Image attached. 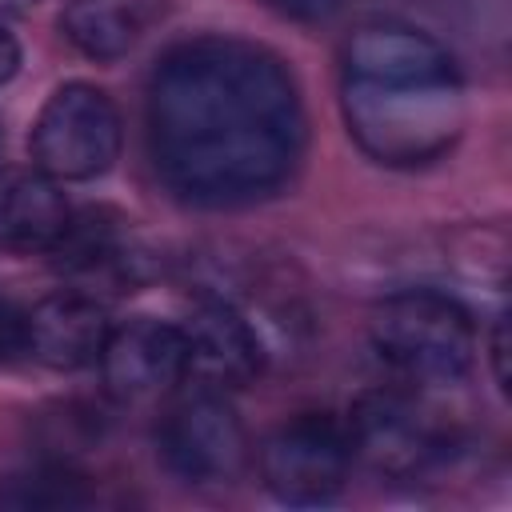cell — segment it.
Returning <instances> with one entry per match:
<instances>
[{"mask_svg":"<svg viewBox=\"0 0 512 512\" xmlns=\"http://www.w3.org/2000/svg\"><path fill=\"white\" fill-rule=\"evenodd\" d=\"M100 368H104V384L124 400H148L156 392H168L176 380H184L180 324L156 316H132L128 324L108 332Z\"/></svg>","mask_w":512,"mask_h":512,"instance_id":"cell-9","label":"cell"},{"mask_svg":"<svg viewBox=\"0 0 512 512\" xmlns=\"http://www.w3.org/2000/svg\"><path fill=\"white\" fill-rule=\"evenodd\" d=\"M88 500H92L88 480L72 464H60V460H40V464L0 476V508L64 512V508H84Z\"/></svg>","mask_w":512,"mask_h":512,"instance_id":"cell-13","label":"cell"},{"mask_svg":"<svg viewBox=\"0 0 512 512\" xmlns=\"http://www.w3.org/2000/svg\"><path fill=\"white\" fill-rule=\"evenodd\" d=\"M28 332H32V356L56 372H76L88 364H100L108 344V312L88 292H52L36 308H28Z\"/></svg>","mask_w":512,"mask_h":512,"instance_id":"cell-10","label":"cell"},{"mask_svg":"<svg viewBox=\"0 0 512 512\" xmlns=\"http://www.w3.org/2000/svg\"><path fill=\"white\" fill-rule=\"evenodd\" d=\"M160 464L192 488L232 484L248 464V432L220 392H192L176 400L156 424Z\"/></svg>","mask_w":512,"mask_h":512,"instance_id":"cell-6","label":"cell"},{"mask_svg":"<svg viewBox=\"0 0 512 512\" xmlns=\"http://www.w3.org/2000/svg\"><path fill=\"white\" fill-rule=\"evenodd\" d=\"M0 140H4V136H0Z\"/></svg>","mask_w":512,"mask_h":512,"instance_id":"cell-20","label":"cell"},{"mask_svg":"<svg viewBox=\"0 0 512 512\" xmlns=\"http://www.w3.org/2000/svg\"><path fill=\"white\" fill-rule=\"evenodd\" d=\"M16 72H20V44H16L12 32L0 28V88H4Z\"/></svg>","mask_w":512,"mask_h":512,"instance_id":"cell-18","label":"cell"},{"mask_svg":"<svg viewBox=\"0 0 512 512\" xmlns=\"http://www.w3.org/2000/svg\"><path fill=\"white\" fill-rule=\"evenodd\" d=\"M340 104L352 140L392 168L440 160L464 128L452 52L400 20H372L348 36Z\"/></svg>","mask_w":512,"mask_h":512,"instance_id":"cell-2","label":"cell"},{"mask_svg":"<svg viewBox=\"0 0 512 512\" xmlns=\"http://www.w3.org/2000/svg\"><path fill=\"white\" fill-rule=\"evenodd\" d=\"M348 468V428L328 412H304L280 424L260 448V480L288 508L332 504L348 484Z\"/></svg>","mask_w":512,"mask_h":512,"instance_id":"cell-5","label":"cell"},{"mask_svg":"<svg viewBox=\"0 0 512 512\" xmlns=\"http://www.w3.org/2000/svg\"><path fill=\"white\" fill-rule=\"evenodd\" d=\"M32 356V332H28V308L0 296V368H12Z\"/></svg>","mask_w":512,"mask_h":512,"instance_id":"cell-15","label":"cell"},{"mask_svg":"<svg viewBox=\"0 0 512 512\" xmlns=\"http://www.w3.org/2000/svg\"><path fill=\"white\" fill-rule=\"evenodd\" d=\"M260 4L292 24H324L344 8V0H260Z\"/></svg>","mask_w":512,"mask_h":512,"instance_id":"cell-16","label":"cell"},{"mask_svg":"<svg viewBox=\"0 0 512 512\" xmlns=\"http://www.w3.org/2000/svg\"><path fill=\"white\" fill-rule=\"evenodd\" d=\"M168 0H68L60 28L92 60H120L160 20Z\"/></svg>","mask_w":512,"mask_h":512,"instance_id":"cell-12","label":"cell"},{"mask_svg":"<svg viewBox=\"0 0 512 512\" xmlns=\"http://www.w3.org/2000/svg\"><path fill=\"white\" fill-rule=\"evenodd\" d=\"M184 340V380L200 392H232L260 376L264 348L256 328L232 304H200L188 324H180Z\"/></svg>","mask_w":512,"mask_h":512,"instance_id":"cell-8","label":"cell"},{"mask_svg":"<svg viewBox=\"0 0 512 512\" xmlns=\"http://www.w3.org/2000/svg\"><path fill=\"white\" fill-rule=\"evenodd\" d=\"M344 428L352 456H360L380 476H416L440 456V436L424 408L392 388L356 396Z\"/></svg>","mask_w":512,"mask_h":512,"instance_id":"cell-7","label":"cell"},{"mask_svg":"<svg viewBox=\"0 0 512 512\" xmlns=\"http://www.w3.org/2000/svg\"><path fill=\"white\" fill-rule=\"evenodd\" d=\"M52 264L72 276H96L104 268L124 264V228L108 212H80L68 216L64 232L48 248Z\"/></svg>","mask_w":512,"mask_h":512,"instance_id":"cell-14","label":"cell"},{"mask_svg":"<svg viewBox=\"0 0 512 512\" xmlns=\"http://www.w3.org/2000/svg\"><path fill=\"white\" fill-rule=\"evenodd\" d=\"M492 372H496V384L508 388V324L496 320L492 328Z\"/></svg>","mask_w":512,"mask_h":512,"instance_id":"cell-17","label":"cell"},{"mask_svg":"<svg viewBox=\"0 0 512 512\" xmlns=\"http://www.w3.org/2000/svg\"><path fill=\"white\" fill-rule=\"evenodd\" d=\"M368 336L376 356L412 384H452L476 356L472 312L456 296L432 288L384 296L372 308Z\"/></svg>","mask_w":512,"mask_h":512,"instance_id":"cell-3","label":"cell"},{"mask_svg":"<svg viewBox=\"0 0 512 512\" xmlns=\"http://www.w3.org/2000/svg\"><path fill=\"white\" fill-rule=\"evenodd\" d=\"M72 208L40 168L0 172V248L4 252H48L64 232Z\"/></svg>","mask_w":512,"mask_h":512,"instance_id":"cell-11","label":"cell"},{"mask_svg":"<svg viewBox=\"0 0 512 512\" xmlns=\"http://www.w3.org/2000/svg\"><path fill=\"white\" fill-rule=\"evenodd\" d=\"M124 124L116 100L84 80L60 84L36 124H32V160L52 180H92L112 168L120 156Z\"/></svg>","mask_w":512,"mask_h":512,"instance_id":"cell-4","label":"cell"},{"mask_svg":"<svg viewBox=\"0 0 512 512\" xmlns=\"http://www.w3.org/2000/svg\"><path fill=\"white\" fill-rule=\"evenodd\" d=\"M148 148L164 184L200 208L272 196L300 164L304 108L280 56L236 36L176 44L148 84Z\"/></svg>","mask_w":512,"mask_h":512,"instance_id":"cell-1","label":"cell"},{"mask_svg":"<svg viewBox=\"0 0 512 512\" xmlns=\"http://www.w3.org/2000/svg\"><path fill=\"white\" fill-rule=\"evenodd\" d=\"M40 0H0V16H20V12H32Z\"/></svg>","mask_w":512,"mask_h":512,"instance_id":"cell-19","label":"cell"}]
</instances>
